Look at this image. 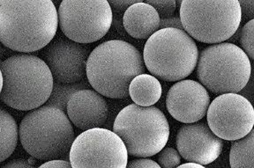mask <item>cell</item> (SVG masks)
<instances>
[{"label":"cell","mask_w":254,"mask_h":168,"mask_svg":"<svg viewBox=\"0 0 254 168\" xmlns=\"http://www.w3.org/2000/svg\"><path fill=\"white\" fill-rule=\"evenodd\" d=\"M59 26L52 0H0V41L12 50L43 49L54 39Z\"/></svg>","instance_id":"6da1fadb"},{"label":"cell","mask_w":254,"mask_h":168,"mask_svg":"<svg viewBox=\"0 0 254 168\" xmlns=\"http://www.w3.org/2000/svg\"><path fill=\"white\" fill-rule=\"evenodd\" d=\"M146 72L141 53L125 41L104 42L87 58L88 83L96 92L111 99L129 96L131 80Z\"/></svg>","instance_id":"7a4b0ae2"},{"label":"cell","mask_w":254,"mask_h":168,"mask_svg":"<svg viewBox=\"0 0 254 168\" xmlns=\"http://www.w3.org/2000/svg\"><path fill=\"white\" fill-rule=\"evenodd\" d=\"M1 100L10 108L31 111L47 102L54 86L44 59L28 53L10 56L1 64Z\"/></svg>","instance_id":"3957f363"},{"label":"cell","mask_w":254,"mask_h":168,"mask_svg":"<svg viewBox=\"0 0 254 168\" xmlns=\"http://www.w3.org/2000/svg\"><path fill=\"white\" fill-rule=\"evenodd\" d=\"M66 112L53 106L33 109L20 122V140L24 150L36 160H70L75 135Z\"/></svg>","instance_id":"277c9868"},{"label":"cell","mask_w":254,"mask_h":168,"mask_svg":"<svg viewBox=\"0 0 254 168\" xmlns=\"http://www.w3.org/2000/svg\"><path fill=\"white\" fill-rule=\"evenodd\" d=\"M143 58L153 76L167 82H177L185 80L197 67L198 49L186 30L163 28L147 39Z\"/></svg>","instance_id":"5b68a950"},{"label":"cell","mask_w":254,"mask_h":168,"mask_svg":"<svg viewBox=\"0 0 254 168\" xmlns=\"http://www.w3.org/2000/svg\"><path fill=\"white\" fill-rule=\"evenodd\" d=\"M179 16L193 39L210 44L230 39L242 23L239 0H183Z\"/></svg>","instance_id":"8992f818"},{"label":"cell","mask_w":254,"mask_h":168,"mask_svg":"<svg viewBox=\"0 0 254 168\" xmlns=\"http://www.w3.org/2000/svg\"><path fill=\"white\" fill-rule=\"evenodd\" d=\"M113 131L124 141L130 156L149 158L166 146L171 129L158 108L132 103L119 113Z\"/></svg>","instance_id":"52a82bcc"},{"label":"cell","mask_w":254,"mask_h":168,"mask_svg":"<svg viewBox=\"0 0 254 168\" xmlns=\"http://www.w3.org/2000/svg\"><path fill=\"white\" fill-rule=\"evenodd\" d=\"M251 72L249 56L233 43H214L198 56V81L215 94L240 92L248 84Z\"/></svg>","instance_id":"ba28073f"},{"label":"cell","mask_w":254,"mask_h":168,"mask_svg":"<svg viewBox=\"0 0 254 168\" xmlns=\"http://www.w3.org/2000/svg\"><path fill=\"white\" fill-rule=\"evenodd\" d=\"M113 20L107 0H62L59 7L60 28L65 37L87 44L101 40Z\"/></svg>","instance_id":"9c48e42d"},{"label":"cell","mask_w":254,"mask_h":168,"mask_svg":"<svg viewBox=\"0 0 254 168\" xmlns=\"http://www.w3.org/2000/svg\"><path fill=\"white\" fill-rule=\"evenodd\" d=\"M128 151L121 137L110 129L94 128L77 136L70 151L74 168H126Z\"/></svg>","instance_id":"30bf717a"},{"label":"cell","mask_w":254,"mask_h":168,"mask_svg":"<svg viewBox=\"0 0 254 168\" xmlns=\"http://www.w3.org/2000/svg\"><path fill=\"white\" fill-rule=\"evenodd\" d=\"M206 118L212 131L222 140H238L254 128V108L246 97L224 93L210 103Z\"/></svg>","instance_id":"8fae6325"},{"label":"cell","mask_w":254,"mask_h":168,"mask_svg":"<svg viewBox=\"0 0 254 168\" xmlns=\"http://www.w3.org/2000/svg\"><path fill=\"white\" fill-rule=\"evenodd\" d=\"M89 48L69 38L59 37L44 48L43 59L51 70L54 81L74 84L87 76Z\"/></svg>","instance_id":"7c38bea8"},{"label":"cell","mask_w":254,"mask_h":168,"mask_svg":"<svg viewBox=\"0 0 254 168\" xmlns=\"http://www.w3.org/2000/svg\"><path fill=\"white\" fill-rule=\"evenodd\" d=\"M177 149L184 160L206 166L217 160L223 148V141L203 122L186 124L176 137Z\"/></svg>","instance_id":"4fadbf2b"},{"label":"cell","mask_w":254,"mask_h":168,"mask_svg":"<svg viewBox=\"0 0 254 168\" xmlns=\"http://www.w3.org/2000/svg\"><path fill=\"white\" fill-rule=\"evenodd\" d=\"M210 97L200 82L182 80L171 86L166 96L167 110L183 124L201 120L207 114Z\"/></svg>","instance_id":"5bb4252c"},{"label":"cell","mask_w":254,"mask_h":168,"mask_svg":"<svg viewBox=\"0 0 254 168\" xmlns=\"http://www.w3.org/2000/svg\"><path fill=\"white\" fill-rule=\"evenodd\" d=\"M66 114L75 127L87 130L102 127L106 123L109 107L103 95L95 89H81L71 94Z\"/></svg>","instance_id":"9a60e30c"},{"label":"cell","mask_w":254,"mask_h":168,"mask_svg":"<svg viewBox=\"0 0 254 168\" xmlns=\"http://www.w3.org/2000/svg\"><path fill=\"white\" fill-rule=\"evenodd\" d=\"M160 21L157 11L145 2L132 4L124 13V28L135 39H148L158 31Z\"/></svg>","instance_id":"2e32d148"},{"label":"cell","mask_w":254,"mask_h":168,"mask_svg":"<svg viewBox=\"0 0 254 168\" xmlns=\"http://www.w3.org/2000/svg\"><path fill=\"white\" fill-rule=\"evenodd\" d=\"M162 93V84L152 74H139L131 80L129 86V96L134 103L143 107L155 105L161 99Z\"/></svg>","instance_id":"e0dca14e"},{"label":"cell","mask_w":254,"mask_h":168,"mask_svg":"<svg viewBox=\"0 0 254 168\" xmlns=\"http://www.w3.org/2000/svg\"><path fill=\"white\" fill-rule=\"evenodd\" d=\"M0 162L3 163L16 149L20 136V128L15 119L3 108L0 112Z\"/></svg>","instance_id":"ac0fdd59"},{"label":"cell","mask_w":254,"mask_h":168,"mask_svg":"<svg viewBox=\"0 0 254 168\" xmlns=\"http://www.w3.org/2000/svg\"><path fill=\"white\" fill-rule=\"evenodd\" d=\"M230 164L232 168H254V129L232 144Z\"/></svg>","instance_id":"d6986e66"},{"label":"cell","mask_w":254,"mask_h":168,"mask_svg":"<svg viewBox=\"0 0 254 168\" xmlns=\"http://www.w3.org/2000/svg\"><path fill=\"white\" fill-rule=\"evenodd\" d=\"M89 84H87V81L85 80L74 84H61L55 81L51 97L45 105L53 106L66 112L68 100L71 96V94L81 89L88 88Z\"/></svg>","instance_id":"ffe728a7"},{"label":"cell","mask_w":254,"mask_h":168,"mask_svg":"<svg viewBox=\"0 0 254 168\" xmlns=\"http://www.w3.org/2000/svg\"><path fill=\"white\" fill-rule=\"evenodd\" d=\"M240 43L246 55L254 60V19L244 25L241 29Z\"/></svg>","instance_id":"44dd1931"},{"label":"cell","mask_w":254,"mask_h":168,"mask_svg":"<svg viewBox=\"0 0 254 168\" xmlns=\"http://www.w3.org/2000/svg\"><path fill=\"white\" fill-rule=\"evenodd\" d=\"M181 155L178 149L172 148L170 146L164 147L158 152L157 162L161 168H178L181 163Z\"/></svg>","instance_id":"7402d4cb"},{"label":"cell","mask_w":254,"mask_h":168,"mask_svg":"<svg viewBox=\"0 0 254 168\" xmlns=\"http://www.w3.org/2000/svg\"><path fill=\"white\" fill-rule=\"evenodd\" d=\"M157 11L161 19L172 16L178 7L177 0H144Z\"/></svg>","instance_id":"603a6c76"},{"label":"cell","mask_w":254,"mask_h":168,"mask_svg":"<svg viewBox=\"0 0 254 168\" xmlns=\"http://www.w3.org/2000/svg\"><path fill=\"white\" fill-rule=\"evenodd\" d=\"M111 8L115 12H126L132 4L144 2V0H107Z\"/></svg>","instance_id":"cb8c5ba5"},{"label":"cell","mask_w":254,"mask_h":168,"mask_svg":"<svg viewBox=\"0 0 254 168\" xmlns=\"http://www.w3.org/2000/svg\"><path fill=\"white\" fill-rule=\"evenodd\" d=\"M128 168H161L158 162L150 160L148 158H138L128 162Z\"/></svg>","instance_id":"d4e9b609"},{"label":"cell","mask_w":254,"mask_h":168,"mask_svg":"<svg viewBox=\"0 0 254 168\" xmlns=\"http://www.w3.org/2000/svg\"><path fill=\"white\" fill-rule=\"evenodd\" d=\"M242 10V22L254 19V0H239Z\"/></svg>","instance_id":"484cf974"},{"label":"cell","mask_w":254,"mask_h":168,"mask_svg":"<svg viewBox=\"0 0 254 168\" xmlns=\"http://www.w3.org/2000/svg\"><path fill=\"white\" fill-rule=\"evenodd\" d=\"M167 28H179V29L185 30L180 16H178V15H172V16L161 19L159 29Z\"/></svg>","instance_id":"4316f807"},{"label":"cell","mask_w":254,"mask_h":168,"mask_svg":"<svg viewBox=\"0 0 254 168\" xmlns=\"http://www.w3.org/2000/svg\"><path fill=\"white\" fill-rule=\"evenodd\" d=\"M40 168H71V161L63 159H56V160H48L41 165Z\"/></svg>","instance_id":"83f0119b"},{"label":"cell","mask_w":254,"mask_h":168,"mask_svg":"<svg viewBox=\"0 0 254 168\" xmlns=\"http://www.w3.org/2000/svg\"><path fill=\"white\" fill-rule=\"evenodd\" d=\"M2 168H34L30 163L28 162V160H26L24 159H16V160H10L8 161L6 164L3 165Z\"/></svg>","instance_id":"f1b7e54d"},{"label":"cell","mask_w":254,"mask_h":168,"mask_svg":"<svg viewBox=\"0 0 254 168\" xmlns=\"http://www.w3.org/2000/svg\"><path fill=\"white\" fill-rule=\"evenodd\" d=\"M178 168H205V166H203V165L198 164V163H195V162H190V161H188L187 163H184L183 165H179Z\"/></svg>","instance_id":"f546056e"},{"label":"cell","mask_w":254,"mask_h":168,"mask_svg":"<svg viewBox=\"0 0 254 168\" xmlns=\"http://www.w3.org/2000/svg\"><path fill=\"white\" fill-rule=\"evenodd\" d=\"M183 0H177V4H178V8L180 7V5H181V3H182Z\"/></svg>","instance_id":"4dcf8cb0"}]
</instances>
